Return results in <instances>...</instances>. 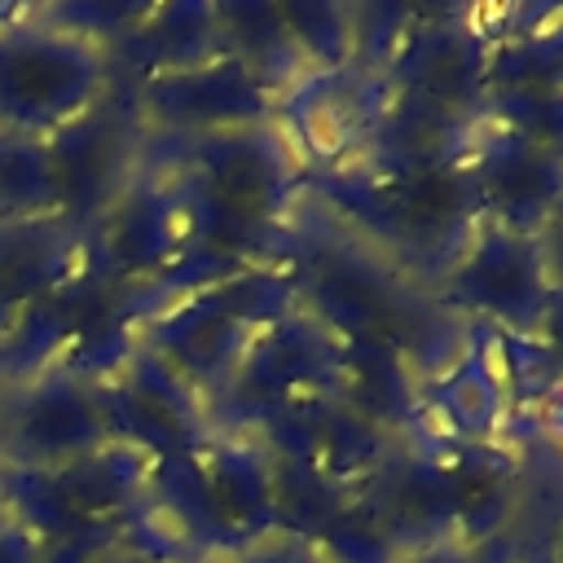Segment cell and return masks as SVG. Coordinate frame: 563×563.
Segmentation results:
<instances>
[{
    "label": "cell",
    "mask_w": 563,
    "mask_h": 563,
    "mask_svg": "<svg viewBox=\"0 0 563 563\" xmlns=\"http://www.w3.org/2000/svg\"><path fill=\"white\" fill-rule=\"evenodd\" d=\"M189 255V216L172 172L141 150L136 172L84 224V273L114 290H150Z\"/></svg>",
    "instance_id": "obj_5"
},
{
    "label": "cell",
    "mask_w": 563,
    "mask_h": 563,
    "mask_svg": "<svg viewBox=\"0 0 563 563\" xmlns=\"http://www.w3.org/2000/svg\"><path fill=\"white\" fill-rule=\"evenodd\" d=\"M383 110H387L383 75L365 66H339V70H312L299 84H290L277 101V123L308 172H330L365 154Z\"/></svg>",
    "instance_id": "obj_11"
},
{
    "label": "cell",
    "mask_w": 563,
    "mask_h": 563,
    "mask_svg": "<svg viewBox=\"0 0 563 563\" xmlns=\"http://www.w3.org/2000/svg\"><path fill=\"white\" fill-rule=\"evenodd\" d=\"M233 563H330V559L303 537H268V541L251 545L242 559H233Z\"/></svg>",
    "instance_id": "obj_25"
},
{
    "label": "cell",
    "mask_w": 563,
    "mask_h": 563,
    "mask_svg": "<svg viewBox=\"0 0 563 563\" xmlns=\"http://www.w3.org/2000/svg\"><path fill=\"white\" fill-rule=\"evenodd\" d=\"M295 303L299 295L286 268H242L154 308L141 321L136 343L154 352L211 418V400L224 391L251 339Z\"/></svg>",
    "instance_id": "obj_3"
},
{
    "label": "cell",
    "mask_w": 563,
    "mask_h": 563,
    "mask_svg": "<svg viewBox=\"0 0 563 563\" xmlns=\"http://www.w3.org/2000/svg\"><path fill=\"white\" fill-rule=\"evenodd\" d=\"M488 97H563V9H493Z\"/></svg>",
    "instance_id": "obj_20"
},
{
    "label": "cell",
    "mask_w": 563,
    "mask_h": 563,
    "mask_svg": "<svg viewBox=\"0 0 563 563\" xmlns=\"http://www.w3.org/2000/svg\"><path fill=\"white\" fill-rule=\"evenodd\" d=\"M84 273V229L66 216L0 220V347L22 321Z\"/></svg>",
    "instance_id": "obj_16"
},
{
    "label": "cell",
    "mask_w": 563,
    "mask_h": 563,
    "mask_svg": "<svg viewBox=\"0 0 563 563\" xmlns=\"http://www.w3.org/2000/svg\"><path fill=\"white\" fill-rule=\"evenodd\" d=\"M515 409L488 330H471L462 356L422 383V431L453 444H493L506 435Z\"/></svg>",
    "instance_id": "obj_17"
},
{
    "label": "cell",
    "mask_w": 563,
    "mask_h": 563,
    "mask_svg": "<svg viewBox=\"0 0 563 563\" xmlns=\"http://www.w3.org/2000/svg\"><path fill=\"white\" fill-rule=\"evenodd\" d=\"M312 545L330 563H400L405 554L396 550L391 532L378 523V515L365 506V497H347V506L312 537Z\"/></svg>",
    "instance_id": "obj_23"
},
{
    "label": "cell",
    "mask_w": 563,
    "mask_h": 563,
    "mask_svg": "<svg viewBox=\"0 0 563 563\" xmlns=\"http://www.w3.org/2000/svg\"><path fill=\"white\" fill-rule=\"evenodd\" d=\"M356 497H365V506L378 515V523L391 532L405 559L457 541L453 493H449L444 457L431 435L400 440L387 453V462L356 488Z\"/></svg>",
    "instance_id": "obj_15"
},
{
    "label": "cell",
    "mask_w": 563,
    "mask_h": 563,
    "mask_svg": "<svg viewBox=\"0 0 563 563\" xmlns=\"http://www.w3.org/2000/svg\"><path fill=\"white\" fill-rule=\"evenodd\" d=\"M488 9H413L396 53L383 66L391 101L475 123L488 106Z\"/></svg>",
    "instance_id": "obj_8"
},
{
    "label": "cell",
    "mask_w": 563,
    "mask_h": 563,
    "mask_svg": "<svg viewBox=\"0 0 563 563\" xmlns=\"http://www.w3.org/2000/svg\"><path fill=\"white\" fill-rule=\"evenodd\" d=\"M4 378L9 391L0 427V471H48L114 440L101 378H88L70 365H40Z\"/></svg>",
    "instance_id": "obj_9"
},
{
    "label": "cell",
    "mask_w": 563,
    "mask_h": 563,
    "mask_svg": "<svg viewBox=\"0 0 563 563\" xmlns=\"http://www.w3.org/2000/svg\"><path fill=\"white\" fill-rule=\"evenodd\" d=\"M150 466L145 453L110 440L106 449L48 471H0V497L9 515L31 523L44 541H128L145 510Z\"/></svg>",
    "instance_id": "obj_4"
},
{
    "label": "cell",
    "mask_w": 563,
    "mask_h": 563,
    "mask_svg": "<svg viewBox=\"0 0 563 563\" xmlns=\"http://www.w3.org/2000/svg\"><path fill=\"white\" fill-rule=\"evenodd\" d=\"M84 563H132V545H128V541H114V545L97 550V554L84 559Z\"/></svg>",
    "instance_id": "obj_28"
},
{
    "label": "cell",
    "mask_w": 563,
    "mask_h": 563,
    "mask_svg": "<svg viewBox=\"0 0 563 563\" xmlns=\"http://www.w3.org/2000/svg\"><path fill=\"white\" fill-rule=\"evenodd\" d=\"M123 88L145 141H194L277 119V92L238 53H220Z\"/></svg>",
    "instance_id": "obj_10"
},
{
    "label": "cell",
    "mask_w": 563,
    "mask_h": 563,
    "mask_svg": "<svg viewBox=\"0 0 563 563\" xmlns=\"http://www.w3.org/2000/svg\"><path fill=\"white\" fill-rule=\"evenodd\" d=\"M62 216V189L48 141L0 132V220Z\"/></svg>",
    "instance_id": "obj_22"
},
{
    "label": "cell",
    "mask_w": 563,
    "mask_h": 563,
    "mask_svg": "<svg viewBox=\"0 0 563 563\" xmlns=\"http://www.w3.org/2000/svg\"><path fill=\"white\" fill-rule=\"evenodd\" d=\"M194 471L202 479V493L220 519V528L233 537V545L246 554L251 545L277 537L273 515V475L268 453L246 431H211L194 453Z\"/></svg>",
    "instance_id": "obj_18"
},
{
    "label": "cell",
    "mask_w": 563,
    "mask_h": 563,
    "mask_svg": "<svg viewBox=\"0 0 563 563\" xmlns=\"http://www.w3.org/2000/svg\"><path fill=\"white\" fill-rule=\"evenodd\" d=\"M4 515H9V506H4V497H0V519H4Z\"/></svg>",
    "instance_id": "obj_30"
},
{
    "label": "cell",
    "mask_w": 563,
    "mask_h": 563,
    "mask_svg": "<svg viewBox=\"0 0 563 563\" xmlns=\"http://www.w3.org/2000/svg\"><path fill=\"white\" fill-rule=\"evenodd\" d=\"M462 163L484 224L537 238L550 211L563 202V154L510 132L488 114L475 119Z\"/></svg>",
    "instance_id": "obj_12"
},
{
    "label": "cell",
    "mask_w": 563,
    "mask_h": 563,
    "mask_svg": "<svg viewBox=\"0 0 563 563\" xmlns=\"http://www.w3.org/2000/svg\"><path fill=\"white\" fill-rule=\"evenodd\" d=\"M48 150H53V172L62 189V216L84 229L136 172L145 150V132L132 114L128 88L114 79L101 106H92L66 132L48 136Z\"/></svg>",
    "instance_id": "obj_14"
},
{
    "label": "cell",
    "mask_w": 563,
    "mask_h": 563,
    "mask_svg": "<svg viewBox=\"0 0 563 563\" xmlns=\"http://www.w3.org/2000/svg\"><path fill=\"white\" fill-rule=\"evenodd\" d=\"M101 400L114 440L145 453L150 462L180 457L211 435L207 405L141 343L123 356L119 369L101 378Z\"/></svg>",
    "instance_id": "obj_13"
},
{
    "label": "cell",
    "mask_w": 563,
    "mask_h": 563,
    "mask_svg": "<svg viewBox=\"0 0 563 563\" xmlns=\"http://www.w3.org/2000/svg\"><path fill=\"white\" fill-rule=\"evenodd\" d=\"M114 88L110 48L48 4H0V132L48 141Z\"/></svg>",
    "instance_id": "obj_2"
},
{
    "label": "cell",
    "mask_w": 563,
    "mask_h": 563,
    "mask_svg": "<svg viewBox=\"0 0 563 563\" xmlns=\"http://www.w3.org/2000/svg\"><path fill=\"white\" fill-rule=\"evenodd\" d=\"M132 563H216L198 554H158V550H132Z\"/></svg>",
    "instance_id": "obj_27"
},
{
    "label": "cell",
    "mask_w": 563,
    "mask_h": 563,
    "mask_svg": "<svg viewBox=\"0 0 563 563\" xmlns=\"http://www.w3.org/2000/svg\"><path fill=\"white\" fill-rule=\"evenodd\" d=\"M295 282L299 303L339 339L374 343L396 352L422 383L449 369L471 330L435 308L431 290L369 251L308 198L295 211V238L282 264Z\"/></svg>",
    "instance_id": "obj_1"
},
{
    "label": "cell",
    "mask_w": 563,
    "mask_h": 563,
    "mask_svg": "<svg viewBox=\"0 0 563 563\" xmlns=\"http://www.w3.org/2000/svg\"><path fill=\"white\" fill-rule=\"evenodd\" d=\"M44 554H48V541L31 523H22L18 515L0 519V563H44Z\"/></svg>",
    "instance_id": "obj_24"
},
{
    "label": "cell",
    "mask_w": 563,
    "mask_h": 563,
    "mask_svg": "<svg viewBox=\"0 0 563 563\" xmlns=\"http://www.w3.org/2000/svg\"><path fill=\"white\" fill-rule=\"evenodd\" d=\"M334 378L339 339L303 303H295L290 312L268 321L242 352L224 391L211 400V431H255L286 409L330 396Z\"/></svg>",
    "instance_id": "obj_7"
},
{
    "label": "cell",
    "mask_w": 563,
    "mask_h": 563,
    "mask_svg": "<svg viewBox=\"0 0 563 563\" xmlns=\"http://www.w3.org/2000/svg\"><path fill=\"white\" fill-rule=\"evenodd\" d=\"M334 396L369 418L374 427L413 440L422 431V378L387 347L374 343H339V378Z\"/></svg>",
    "instance_id": "obj_21"
},
{
    "label": "cell",
    "mask_w": 563,
    "mask_h": 563,
    "mask_svg": "<svg viewBox=\"0 0 563 563\" xmlns=\"http://www.w3.org/2000/svg\"><path fill=\"white\" fill-rule=\"evenodd\" d=\"M220 53H229L220 9L198 4V0L141 4V13L110 44L114 79H123V84H136V79H150L163 70H180V66H198Z\"/></svg>",
    "instance_id": "obj_19"
},
{
    "label": "cell",
    "mask_w": 563,
    "mask_h": 563,
    "mask_svg": "<svg viewBox=\"0 0 563 563\" xmlns=\"http://www.w3.org/2000/svg\"><path fill=\"white\" fill-rule=\"evenodd\" d=\"M4 391H9V378L0 374V427H4Z\"/></svg>",
    "instance_id": "obj_29"
},
{
    "label": "cell",
    "mask_w": 563,
    "mask_h": 563,
    "mask_svg": "<svg viewBox=\"0 0 563 563\" xmlns=\"http://www.w3.org/2000/svg\"><path fill=\"white\" fill-rule=\"evenodd\" d=\"M554 282L545 273L541 246L532 233L501 224H475L457 260L431 282L440 312L466 330H488L501 339H532L545 321Z\"/></svg>",
    "instance_id": "obj_6"
},
{
    "label": "cell",
    "mask_w": 563,
    "mask_h": 563,
    "mask_svg": "<svg viewBox=\"0 0 563 563\" xmlns=\"http://www.w3.org/2000/svg\"><path fill=\"white\" fill-rule=\"evenodd\" d=\"M537 246H541V260H545V273L554 286H563V202L550 211V220L541 224L537 233Z\"/></svg>",
    "instance_id": "obj_26"
}]
</instances>
